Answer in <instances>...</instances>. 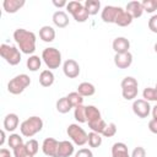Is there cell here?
Listing matches in <instances>:
<instances>
[{
    "label": "cell",
    "mask_w": 157,
    "mask_h": 157,
    "mask_svg": "<svg viewBox=\"0 0 157 157\" xmlns=\"http://www.w3.org/2000/svg\"><path fill=\"white\" fill-rule=\"evenodd\" d=\"M13 39L22 53L25 54L34 53L37 37L32 31H28L25 28H17L13 32Z\"/></svg>",
    "instance_id": "obj_1"
},
{
    "label": "cell",
    "mask_w": 157,
    "mask_h": 157,
    "mask_svg": "<svg viewBox=\"0 0 157 157\" xmlns=\"http://www.w3.org/2000/svg\"><path fill=\"white\" fill-rule=\"evenodd\" d=\"M42 129H43V120H42V118H39L37 115L27 118L20 125L21 135L25 137H32L36 134H38Z\"/></svg>",
    "instance_id": "obj_2"
},
{
    "label": "cell",
    "mask_w": 157,
    "mask_h": 157,
    "mask_svg": "<svg viewBox=\"0 0 157 157\" xmlns=\"http://www.w3.org/2000/svg\"><path fill=\"white\" fill-rule=\"evenodd\" d=\"M0 55L7 64H10L12 66L18 65L21 63V50L18 48H16L15 45L2 43L0 45Z\"/></svg>",
    "instance_id": "obj_3"
},
{
    "label": "cell",
    "mask_w": 157,
    "mask_h": 157,
    "mask_svg": "<svg viewBox=\"0 0 157 157\" xmlns=\"http://www.w3.org/2000/svg\"><path fill=\"white\" fill-rule=\"evenodd\" d=\"M42 60L44 61V64L49 70L58 69L61 65V53L59 52V49L54 47L45 48L42 52Z\"/></svg>",
    "instance_id": "obj_4"
},
{
    "label": "cell",
    "mask_w": 157,
    "mask_h": 157,
    "mask_svg": "<svg viewBox=\"0 0 157 157\" xmlns=\"http://www.w3.org/2000/svg\"><path fill=\"white\" fill-rule=\"evenodd\" d=\"M31 85V78L26 74L16 75L13 78H11L7 83V91L11 94H20L22 93L28 86Z\"/></svg>",
    "instance_id": "obj_5"
},
{
    "label": "cell",
    "mask_w": 157,
    "mask_h": 157,
    "mask_svg": "<svg viewBox=\"0 0 157 157\" xmlns=\"http://www.w3.org/2000/svg\"><path fill=\"white\" fill-rule=\"evenodd\" d=\"M67 136L72 140V142L77 146H83L88 141V134L78 125V124H70L67 126Z\"/></svg>",
    "instance_id": "obj_6"
},
{
    "label": "cell",
    "mask_w": 157,
    "mask_h": 157,
    "mask_svg": "<svg viewBox=\"0 0 157 157\" xmlns=\"http://www.w3.org/2000/svg\"><path fill=\"white\" fill-rule=\"evenodd\" d=\"M66 10L72 15L76 22H86L88 20L90 13L87 12L85 5L80 1H69L66 5Z\"/></svg>",
    "instance_id": "obj_7"
},
{
    "label": "cell",
    "mask_w": 157,
    "mask_h": 157,
    "mask_svg": "<svg viewBox=\"0 0 157 157\" xmlns=\"http://www.w3.org/2000/svg\"><path fill=\"white\" fill-rule=\"evenodd\" d=\"M132 112L135 115L144 119V118H147L148 114L151 113V105L145 99H135L132 102Z\"/></svg>",
    "instance_id": "obj_8"
},
{
    "label": "cell",
    "mask_w": 157,
    "mask_h": 157,
    "mask_svg": "<svg viewBox=\"0 0 157 157\" xmlns=\"http://www.w3.org/2000/svg\"><path fill=\"white\" fill-rule=\"evenodd\" d=\"M120 11H121V7H119V6L107 5L102 10L101 17H102L103 22H105V23H115V20H117Z\"/></svg>",
    "instance_id": "obj_9"
},
{
    "label": "cell",
    "mask_w": 157,
    "mask_h": 157,
    "mask_svg": "<svg viewBox=\"0 0 157 157\" xmlns=\"http://www.w3.org/2000/svg\"><path fill=\"white\" fill-rule=\"evenodd\" d=\"M58 147L59 141L54 137H47L42 144V151L48 157H58Z\"/></svg>",
    "instance_id": "obj_10"
},
{
    "label": "cell",
    "mask_w": 157,
    "mask_h": 157,
    "mask_svg": "<svg viewBox=\"0 0 157 157\" xmlns=\"http://www.w3.org/2000/svg\"><path fill=\"white\" fill-rule=\"evenodd\" d=\"M63 71L64 75L69 78H75L80 75V65L74 59H67L63 64Z\"/></svg>",
    "instance_id": "obj_11"
},
{
    "label": "cell",
    "mask_w": 157,
    "mask_h": 157,
    "mask_svg": "<svg viewBox=\"0 0 157 157\" xmlns=\"http://www.w3.org/2000/svg\"><path fill=\"white\" fill-rule=\"evenodd\" d=\"M114 64L118 69H128L132 64V54L130 52L115 54L114 55Z\"/></svg>",
    "instance_id": "obj_12"
},
{
    "label": "cell",
    "mask_w": 157,
    "mask_h": 157,
    "mask_svg": "<svg viewBox=\"0 0 157 157\" xmlns=\"http://www.w3.org/2000/svg\"><path fill=\"white\" fill-rule=\"evenodd\" d=\"M112 47H113V50L115 52V54L128 53L130 49V40L125 37H117L113 40Z\"/></svg>",
    "instance_id": "obj_13"
},
{
    "label": "cell",
    "mask_w": 157,
    "mask_h": 157,
    "mask_svg": "<svg viewBox=\"0 0 157 157\" xmlns=\"http://www.w3.org/2000/svg\"><path fill=\"white\" fill-rule=\"evenodd\" d=\"M25 0H4L2 7L7 13H15L25 6Z\"/></svg>",
    "instance_id": "obj_14"
},
{
    "label": "cell",
    "mask_w": 157,
    "mask_h": 157,
    "mask_svg": "<svg viewBox=\"0 0 157 157\" xmlns=\"http://www.w3.org/2000/svg\"><path fill=\"white\" fill-rule=\"evenodd\" d=\"M18 115L15 113H10L4 118V130L6 131H15L18 128Z\"/></svg>",
    "instance_id": "obj_15"
},
{
    "label": "cell",
    "mask_w": 157,
    "mask_h": 157,
    "mask_svg": "<svg viewBox=\"0 0 157 157\" xmlns=\"http://www.w3.org/2000/svg\"><path fill=\"white\" fill-rule=\"evenodd\" d=\"M126 12H129L132 18H139L142 16L144 13V7H142V4L140 1H130L126 4Z\"/></svg>",
    "instance_id": "obj_16"
},
{
    "label": "cell",
    "mask_w": 157,
    "mask_h": 157,
    "mask_svg": "<svg viewBox=\"0 0 157 157\" xmlns=\"http://www.w3.org/2000/svg\"><path fill=\"white\" fill-rule=\"evenodd\" d=\"M74 144L64 140L59 142V147H58V157H70L74 153Z\"/></svg>",
    "instance_id": "obj_17"
},
{
    "label": "cell",
    "mask_w": 157,
    "mask_h": 157,
    "mask_svg": "<svg viewBox=\"0 0 157 157\" xmlns=\"http://www.w3.org/2000/svg\"><path fill=\"white\" fill-rule=\"evenodd\" d=\"M53 22L56 27L59 28H65L67 25H69V16L66 15L65 11H55L53 13Z\"/></svg>",
    "instance_id": "obj_18"
},
{
    "label": "cell",
    "mask_w": 157,
    "mask_h": 157,
    "mask_svg": "<svg viewBox=\"0 0 157 157\" xmlns=\"http://www.w3.org/2000/svg\"><path fill=\"white\" fill-rule=\"evenodd\" d=\"M112 157H130L128 146L124 142H115L112 146Z\"/></svg>",
    "instance_id": "obj_19"
},
{
    "label": "cell",
    "mask_w": 157,
    "mask_h": 157,
    "mask_svg": "<svg viewBox=\"0 0 157 157\" xmlns=\"http://www.w3.org/2000/svg\"><path fill=\"white\" fill-rule=\"evenodd\" d=\"M39 38L47 43L53 42L55 39V29L50 26H43L39 29Z\"/></svg>",
    "instance_id": "obj_20"
},
{
    "label": "cell",
    "mask_w": 157,
    "mask_h": 157,
    "mask_svg": "<svg viewBox=\"0 0 157 157\" xmlns=\"http://www.w3.org/2000/svg\"><path fill=\"white\" fill-rule=\"evenodd\" d=\"M86 119H87V124L102 119L99 109L94 105H86Z\"/></svg>",
    "instance_id": "obj_21"
},
{
    "label": "cell",
    "mask_w": 157,
    "mask_h": 157,
    "mask_svg": "<svg viewBox=\"0 0 157 157\" xmlns=\"http://www.w3.org/2000/svg\"><path fill=\"white\" fill-rule=\"evenodd\" d=\"M39 83L43 87H50L54 83V74L52 70H43L39 75Z\"/></svg>",
    "instance_id": "obj_22"
},
{
    "label": "cell",
    "mask_w": 157,
    "mask_h": 157,
    "mask_svg": "<svg viewBox=\"0 0 157 157\" xmlns=\"http://www.w3.org/2000/svg\"><path fill=\"white\" fill-rule=\"evenodd\" d=\"M77 92L82 96V97H90L93 96L96 92V87L94 85H92L91 82H81L77 86Z\"/></svg>",
    "instance_id": "obj_23"
},
{
    "label": "cell",
    "mask_w": 157,
    "mask_h": 157,
    "mask_svg": "<svg viewBox=\"0 0 157 157\" xmlns=\"http://www.w3.org/2000/svg\"><path fill=\"white\" fill-rule=\"evenodd\" d=\"M132 20H134L132 16L129 12H126V10H123L121 9V11L119 12V15H118V17L115 20V25H118L120 27H126V26L131 25Z\"/></svg>",
    "instance_id": "obj_24"
},
{
    "label": "cell",
    "mask_w": 157,
    "mask_h": 157,
    "mask_svg": "<svg viewBox=\"0 0 157 157\" xmlns=\"http://www.w3.org/2000/svg\"><path fill=\"white\" fill-rule=\"evenodd\" d=\"M27 69L29 71H38L40 69V65H42V58H39L38 55H31L28 59H27Z\"/></svg>",
    "instance_id": "obj_25"
},
{
    "label": "cell",
    "mask_w": 157,
    "mask_h": 157,
    "mask_svg": "<svg viewBox=\"0 0 157 157\" xmlns=\"http://www.w3.org/2000/svg\"><path fill=\"white\" fill-rule=\"evenodd\" d=\"M139 86H128V87H121V94L123 98L126 101H131L136 98L137 92H139Z\"/></svg>",
    "instance_id": "obj_26"
},
{
    "label": "cell",
    "mask_w": 157,
    "mask_h": 157,
    "mask_svg": "<svg viewBox=\"0 0 157 157\" xmlns=\"http://www.w3.org/2000/svg\"><path fill=\"white\" fill-rule=\"evenodd\" d=\"M72 105L70 104V102L67 101L66 97H61L56 101V110L61 114H65V113H69L71 110Z\"/></svg>",
    "instance_id": "obj_27"
},
{
    "label": "cell",
    "mask_w": 157,
    "mask_h": 157,
    "mask_svg": "<svg viewBox=\"0 0 157 157\" xmlns=\"http://www.w3.org/2000/svg\"><path fill=\"white\" fill-rule=\"evenodd\" d=\"M83 5H85L87 12L90 13V16L98 13V11L101 10V1H98V0H86Z\"/></svg>",
    "instance_id": "obj_28"
},
{
    "label": "cell",
    "mask_w": 157,
    "mask_h": 157,
    "mask_svg": "<svg viewBox=\"0 0 157 157\" xmlns=\"http://www.w3.org/2000/svg\"><path fill=\"white\" fill-rule=\"evenodd\" d=\"M67 101L70 102V104L72 105V108H76L78 105H82L83 104V97L76 91V92H70L67 96H66Z\"/></svg>",
    "instance_id": "obj_29"
},
{
    "label": "cell",
    "mask_w": 157,
    "mask_h": 157,
    "mask_svg": "<svg viewBox=\"0 0 157 157\" xmlns=\"http://www.w3.org/2000/svg\"><path fill=\"white\" fill-rule=\"evenodd\" d=\"M87 142H88L90 147H92V148L99 147L102 145V136H101V134L94 132V131H91L88 134V141Z\"/></svg>",
    "instance_id": "obj_30"
},
{
    "label": "cell",
    "mask_w": 157,
    "mask_h": 157,
    "mask_svg": "<svg viewBox=\"0 0 157 157\" xmlns=\"http://www.w3.org/2000/svg\"><path fill=\"white\" fill-rule=\"evenodd\" d=\"M74 118L78 123H87V119H86V107L83 104L75 108V110H74Z\"/></svg>",
    "instance_id": "obj_31"
},
{
    "label": "cell",
    "mask_w": 157,
    "mask_h": 157,
    "mask_svg": "<svg viewBox=\"0 0 157 157\" xmlns=\"http://www.w3.org/2000/svg\"><path fill=\"white\" fill-rule=\"evenodd\" d=\"M7 144H9V147L13 150V148L23 145V139L21 137L20 134H11L7 139Z\"/></svg>",
    "instance_id": "obj_32"
},
{
    "label": "cell",
    "mask_w": 157,
    "mask_h": 157,
    "mask_svg": "<svg viewBox=\"0 0 157 157\" xmlns=\"http://www.w3.org/2000/svg\"><path fill=\"white\" fill-rule=\"evenodd\" d=\"M105 126H107V123H105L103 119H99V120H97V121H93V123H90V124H88V128H90L92 131L98 132V134H101V135H102L103 130L105 129Z\"/></svg>",
    "instance_id": "obj_33"
},
{
    "label": "cell",
    "mask_w": 157,
    "mask_h": 157,
    "mask_svg": "<svg viewBox=\"0 0 157 157\" xmlns=\"http://www.w3.org/2000/svg\"><path fill=\"white\" fill-rule=\"evenodd\" d=\"M25 146H26L27 151H28L32 156H36L37 152H38V150H39V144H38V141L34 140V139H29L28 141H26V142H25Z\"/></svg>",
    "instance_id": "obj_34"
},
{
    "label": "cell",
    "mask_w": 157,
    "mask_h": 157,
    "mask_svg": "<svg viewBox=\"0 0 157 157\" xmlns=\"http://www.w3.org/2000/svg\"><path fill=\"white\" fill-rule=\"evenodd\" d=\"M142 97L145 101L151 102V101H157V92L153 87H146L142 92Z\"/></svg>",
    "instance_id": "obj_35"
},
{
    "label": "cell",
    "mask_w": 157,
    "mask_h": 157,
    "mask_svg": "<svg viewBox=\"0 0 157 157\" xmlns=\"http://www.w3.org/2000/svg\"><path fill=\"white\" fill-rule=\"evenodd\" d=\"M12 151H13V156H15V157H34V156H32V155L27 151L25 144L21 145V146H18V147H16V148H13Z\"/></svg>",
    "instance_id": "obj_36"
},
{
    "label": "cell",
    "mask_w": 157,
    "mask_h": 157,
    "mask_svg": "<svg viewBox=\"0 0 157 157\" xmlns=\"http://www.w3.org/2000/svg\"><path fill=\"white\" fill-rule=\"evenodd\" d=\"M115 134H117V125H115V123H109V124H107L105 129H104L103 132H102V135H103L104 137H112V136H114Z\"/></svg>",
    "instance_id": "obj_37"
},
{
    "label": "cell",
    "mask_w": 157,
    "mask_h": 157,
    "mask_svg": "<svg viewBox=\"0 0 157 157\" xmlns=\"http://www.w3.org/2000/svg\"><path fill=\"white\" fill-rule=\"evenodd\" d=\"M141 4H142V7H144V11H146L148 13H152L156 10L155 0H144Z\"/></svg>",
    "instance_id": "obj_38"
},
{
    "label": "cell",
    "mask_w": 157,
    "mask_h": 157,
    "mask_svg": "<svg viewBox=\"0 0 157 157\" xmlns=\"http://www.w3.org/2000/svg\"><path fill=\"white\" fill-rule=\"evenodd\" d=\"M130 157H146V151H145L144 147L137 146V147H135V148L132 150Z\"/></svg>",
    "instance_id": "obj_39"
},
{
    "label": "cell",
    "mask_w": 157,
    "mask_h": 157,
    "mask_svg": "<svg viewBox=\"0 0 157 157\" xmlns=\"http://www.w3.org/2000/svg\"><path fill=\"white\" fill-rule=\"evenodd\" d=\"M148 29L153 33H157V15L151 16V18L148 20Z\"/></svg>",
    "instance_id": "obj_40"
},
{
    "label": "cell",
    "mask_w": 157,
    "mask_h": 157,
    "mask_svg": "<svg viewBox=\"0 0 157 157\" xmlns=\"http://www.w3.org/2000/svg\"><path fill=\"white\" fill-rule=\"evenodd\" d=\"M75 157H93V153L90 148H80L75 153Z\"/></svg>",
    "instance_id": "obj_41"
},
{
    "label": "cell",
    "mask_w": 157,
    "mask_h": 157,
    "mask_svg": "<svg viewBox=\"0 0 157 157\" xmlns=\"http://www.w3.org/2000/svg\"><path fill=\"white\" fill-rule=\"evenodd\" d=\"M148 129H150L151 132L157 134V120L156 119H151L148 121Z\"/></svg>",
    "instance_id": "obj_42"
},
{
    "label": "cell",
    "mask_w": 157,
    "mask_h": 157,
    "mask_svg": "<svg viewBox=\"0 0 157 157\" xmlns=\"http://www.w3.org/2000/svg\"><path fill=\"white\" fill-rule=\"evenodd\" d=\"M53 5L54 6H56V7H66V5H67V1H65V0H61V1H56V0H53Z\"/></svg>",
    "instance_id": "obj_43"
},
{
    "label": "cell",
    "mask_w": 157,
    "mask_h": 157,
    "mask_svg": "<svg viewBox=\"0 0 157 157\" xmlns=\"http://www.w3.org/2000/svg\"><path fill=\"white\" fill-rule=\"evenodd\" d=\"M0 157H11V153L7 148H0Z\"/></svg>",
    "instance_id": "obj_44"
},
{
    "label": "cell",
    "mask_w": 157,
    "mask_h": 157,
    "mask_svg": "<svg viewBox=\"0 0 157 157\" xmlns=\"http://www.w3.org/2000/svg\"><path fill=\"white\" fill-rule=\"evenodd\" d=\"M5 131H6V130H4V129L0 131V134H1V139H0V146H4V144H5V139H6Z\"/></svg>",
    "instance_id": "obj_45"
},
{
    "label": "cell",
    "mask_w": 157,
    "mask_h": 157,
    "mask_svg": "<svg viewBox=\"0 0 157 157\" xmlns=\"http://www.w3.org/2000/svg\"><path fill=\"white\" fill-rule=\"evenodd\" d=\"M152 118L157 120V104H156V105L152 108Z\"/></svg>",
    "instance_id": "obj_46"
},
{
    "label": "cell",
    "mask_w": 157,
    "mask_h": 157,
    "mask_svg": "<svg viewBox=\"0 0 157 157\" xmlns=\"http://www.w3.org/2000/svg\"><path fill=\"white\" fill-rule=\"evenodd\" d=\"M153 48H155V52H156V53H157V43H156V44H155V47H153Z\"/></svg>",
    "instance_id": "obj_47"
},
{
    "label": "cell",
    "mask_w": 157,
    "mask_h": 157,
    "mask_svg": "<svg viewBox=\"0 0 157 157\" xmlns=\"http://www.w3.org/2000/svg\"><path fill=\"white\" fill-rule=\"evenodd\" d=\"M155 5H156V10H157V0H155Z\"/></svg>",
    "instance_id": "obj_48"
},
{
    "label": "cell",
    "mask_w": 157,
    "mask_h": 157,
    "mask_svg": "<svg viewBox=\"0 0 157 157\" xmlns=\"http://www.w3.org/2000/svg\"><path fill=\"white\" fill-rule=\"evenodd\" d=\"M155 90H156V92H157V83H156V87H155Z\"/></svg>",
    "instance_id": "obj_49"
}]
</instances>
